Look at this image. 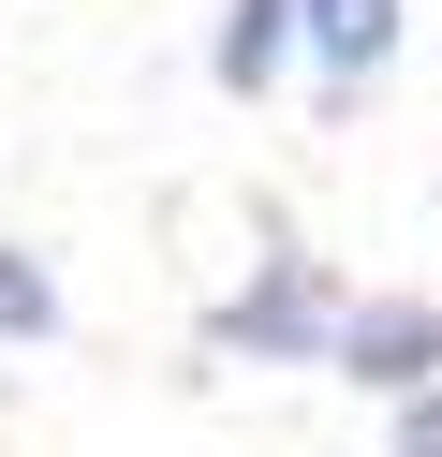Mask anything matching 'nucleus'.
Here are the masks:
<instances>
[{"label": "nucleus", "instance_id": "nucleus-3", "mask_svg": "<svg viewBox=\"0 0 442 457\" xmlns=\"http://www.w3.org/2000/svg\"><path fill=\"white\" fill-rule=\"evenodd\" d=\"M295 45H310V60H324V89L354 104L383 60H398V0H295Z\"/></svg>", "mask_w": 442, "mask_h": 457}, {"label": "nucleus", "instance_id": "nucleus-5", "mask_svg": "<svg viewBox=\"0 0 442 457\" xmlns=\"http://www.w3.org/2000/svg\"><path fill=\"white\" fill-rule=\"evenodd\" d=\"M0 339H15V354L59 339V280H45V251H15V237H0Z\"/></svg>", "mask_w": 442, "mask_h": 457}, {"label": "nucleus", "instance_id": "nucleus-2", "mask_svg": "<svg viewBox=\"0 0 442 457\" xmlns=\"http://www.w3.org/2000/svg\"><path fill=\"white\" fill-rule=\"evenodd\" d=\"M324 369L369 398H413L442 369V295H339V325H324Z\"/></svg>", "mask_w": 442, "mask_h": 457}, {"label": "nucleus", "instance_id": "nucleus-6", "mask_svg": "<svg viewBox=\"0 0 442 457\" xmlns=\"http://www.w3.org/2000/svg\"><path fill=\"white\" fill-rule=\"evenodd\" d=\"M398 457H442V369H428V384L398 398Z\"/></svg>", "mask_w": 442, "mask_h": 457}, {"label": "nucleus", "instance_id": "nucleus-4", "mask_svg": "<svg viewBox=\"0 0 442 457\" xmlns=\"http://www.w3.org/2000/svg\"><path fill=\"white\" fill-rule=\"evenodd\" d=\"M206 74H221L236 104H265L295 74V0H221V45H206Z\"/></svg>", "mask_w": 442, "mask_h": 457}, {"label": "nucleus", "instance_id": "nucleus-1", "mask_svg": "<svg viewBox=\"0 0 442 457\" xmlns=\"http://www.w3.org/2000/svg\"><path fill=\"white\" fill-rule=\"evenodd\" d=\"M354 280L324 266V251H265L251 280H236L221 310H206V354H251V369H324V325H339Z\"/></svg>", "mask_w": 442, "mask_h": 457}]
</instances>
